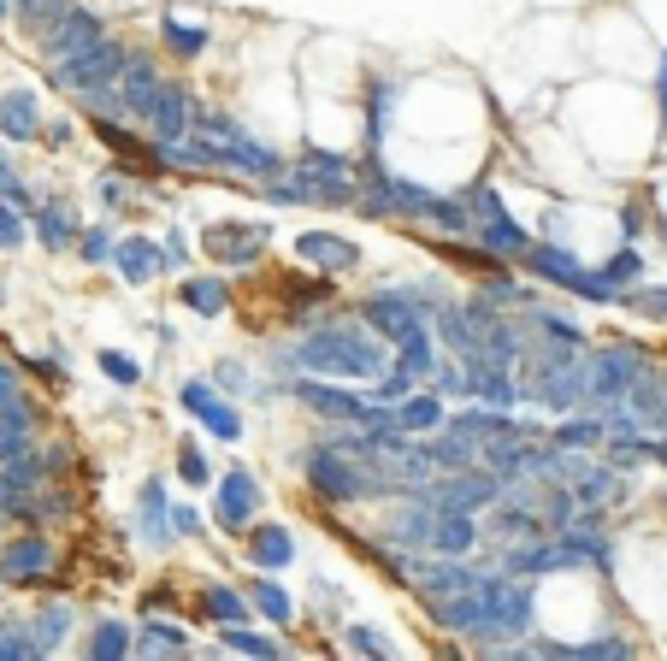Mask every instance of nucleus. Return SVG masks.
Listing matches in <instances>:
<instances>
[{"mask_svg": "<svg viewBox=\"0 0 667 661\" xmlns=\"http://www.w3.org/2000/svg\"><path fill=\"white\" fill-rule=\"evenodd\" d=\"M296 366L319 379H384L390 372V343L367 326H319L296 343Z\"/></svg>", "mask_w": 667, "mask_h": 661, "instance_id": "nucleus-1", "label": "nucleus"}, {"mask_svg": "<svg viewBox=\"0 0 667 661\" xmlns=\"http://www.w3.org/2000/svg\"><path fill=\"white\" fill-rule=\"evenodd\" d=\"M301 472H307V484H314V497L337 502V508L343 502H372V497H402L396 479H390L379 461H367V455H354V449H337L331 437L307 449Z\"/></svg>", "mask_w": 667, "mask_h": 661, "instance_id": "nucleus-2", "label": "nucleus"}, {"mask_svg": "<svg viewBox=\"0 0 667 661\" xmlns=\"http://www.w3.org/2000/svg\"><path fill=\"white\" fill-rule=\"evenodd\" d=\"M160 72H153V60H136L118 72V83H107V89H95V95H83V107H89L95 118H142L148 125V107H153V95H160Z\"/></svg>", "mask_w": 667, "mask_h": 661, "instance_id": "nucleus-3", "label": "nucleus"}, {"mask_svg": "<svg viewBox=\"0 0 667 661\" xmlns=\"http://www.w3.org/2000/svg\"><path fill=\"white\" fill-rule=\"evenodd\" d=\"M425 502H437V508H460V514H485V508H496L508 497V472H496V467H455L449 479H437V484H425L420 490Z\"/></svg>", "mask_w": 667, "mask_h": 661, "instance_id": "nucleus-4", "label": "nucleus"}, {"mask_svg": "<svg viewBox=\"0 0 667 661\" xmlns=\"http://www.w3.org/2000/svg\"><path fill=\"white\" fill-rule=\"evenodd\" d=\"M644 366L649 361H644L638 349H596L591 361H585V396H591V408H614V402H626Z\"/></svg>", "mask_w": 667, "mask_h": 661, "instance_id": "nucleus-5", "label": "nucleus"}, {"mask_svg": "<svg viewBox=\"0 0 667 661\" xmlns=\"http://www.w3.org/2000/svg\"><path fill=\"white\" fill-rule=\"evenodd\" d=\"M125 65H130V47H118V42L100 36L95 47H83V54L60 60L54 65V83H60V89H77V95H95V89H107V83H118Z\"/></svg>", "mask_w": 667, "mask_h": 661, "instance_id": "nucleus-6", "label": "nucleus"}, {"mask_svg": "<svg viewBox=\"0 0 667 661\" xmlns=\"http://www.w3.org/2000/svg\"><path fill=\"white\" fill-rule=\"evenodd\" d=\"M432 308H437V301H420V296H407V290H384V296H372L367 308H361V319L384 337L390 349H402L407 337L432 331V326H425V313H432Z\"/></svg>", "mask_w": 667, "mask_h": 661, "instance_id": "nucleus-7", "label": "nucleus"}, {"mask_svg": "<svg viewBox=\"0 0 667 661\" xmlns=\"http://www.w3.org/2000/svg\"><path fill=\"white\" fill-rule=\"evenodd\" d=\"M526 273H538V278H550L555 290H573V296H585V301H608L614 290L603 284V273H591V266H579L568 248H555V243H532L526 248Z\"/></svg>", "mask_w": 667, "mask_h": 661, "instance_id": "nucleus-8", "label": "nucleus"}, {"mask_svg": "<svg viewBox=\"0 0 667 661\" xmlns=\"http://www.w3.org/2000/svg\"><path fill=\"white\" fill-rule=\"evenodd\" d=\"M301 183V201H331V207H343V201H354V166L343 154H325V148H314V154L296 160V172H289Z\"/></svg>", "mask_w": 667, "mask_h": 661, "instance_id": "nucleus-9", "label": "nucleus"}, {"mask_svg": "<svg viewBox=\"0 0 667 661\" xmlns=\"http://www.w3.org/2000/svg\"><path fill=\"white\" fill-rule=\"evenodd\" d=\"M195 130V95L183 89V83H160V95H153V107H148V137L160 142V148H172L183 142Z\"/></svg>", "mask_w": 667, "mask_h": 661, "instance_id": "nucleus-10", "label": "nucleus"}, {"mask_svg": "<svg viewBox=\"0 0 667 661\" xmlns=\"http://www.w3.org/2000/svg\"><path fill=\"white\" fill-rule=\"evenodd\" d=\"M100 36H107V24H100L95 12H89V7H65L60 19H54V24L42 30V54H47V60L60 65V60H72V54H83V47H95Z\"/></svg>", "mask_w": 667, "mask_h": 661, "instance_id": "nucleus-11", "label": "nucleus"}, {"mask_svg": "<svg viewBox=\"0 0 667 661\" xmlns=\"http://www.w3.org/2000/svg\"><path fill=\"white\" fill-rule=\"evenodd\" d=\"M296 402H301V408H314L319 419H343V426H361V419L372 414V402H367V396H354V390L325 384L319 372H307V379H296Z\"/></svg>", "mask_w": 667, "mask_h": 661, "instance_id": "nucleus-12", "label": "nucleus"}, {"mask_svg": "<svg viewBox=\"0 0 667 661\" xmlns=\"http://www.w3.org/2000/svg\"><path fill=\"white\" fill-rule=\"evenodd\" d=\"M254 514H261V484H254L248 467H231L219 479V520H225V532H236V525L248 532Z\"/></svg>", "mask_w": 667, "mask_h": 661, "instance_id": "nucleus-13", "label": "nucleus"}, {"mask_svg": "<svg viewBox=\"0 0 667 661\" xmlns=\"http://www.w3.org/2000/svg\"><path fill=\"white\" fill-rule=\"evenodd\" d=\"M201 243H208V254L225 266H254L266 248V225H208Z\"/></svg>", "mask_w": 667, "mask_h": 661, "instance_id": "nucleus-14", "label": "nucleus"}, {"mask_svg": "<svg viewBox=\"0 0 667 661\" xmlns=\"http://www.w3.org/2000/svg\"><path fill=\"white\" fill-rule=\"evenodd\" d=\"M296 254H301L307 266H319V273H354V266H361V248H354L349 236H337V231L296 236Z\"/></svg>", "mask_w": 667, "mask_h": 661, "instance_id": "nucleus-15", "label": "nucleus"}, {"mask_svg": "<svg viewBox=\"0 0 667 661\" xmlns=\"http://www.w3.org/2000/svg\"><path fill=\"white\" fill-rule=\"evenodd\" d=\"M473 243L485 248L490 260H526V248H532L538 236L526 225H515L508 213H496V218H478V225H473Z\"/></svg>", "mask_w": 667, "mask_h": 661, "instance_id": "nucleus-16", "label": "nucleus"}, {"mask_svg": "<svg viewBox=\"0 0 667 661\" xmlns=\"http://www.w3.org/2000/svg\"><path fill=\"white\" fill-rule=\"evenodd\" d=\"M47 567H54V544H47V537H19V544L0 550V579L30 585V579H42Z\"/></svg>", "mask_w": 667, "mask_h": 661, "instance_id": "nucleus-17", "label": "nucleus"}, {"mask_svg": "<svg viewBox=\"0 0 667 661\" xmlns=\"http://www.w3.org/2000/svg\"><path fill=\"white\" fill-rule=\"evenodd\" d=\"M490 532L508 537V544H520V537H543V532H550V520H543L538 502H508L502 497L490 508Z\"/></svg>", "mask_w": 667, "mask_h": 661, "instance_id": "nucleus-18", "label": "nucleus"}, {"mask_svg": "<svg viewBox=\"0 0 667 661\" xmlns=\"http://www.w3.org/2000/svg\"><path fill=\"white\" fill-rule=\"evenodd\" d=\"M248 562L261 573H284L296 562V537H289V525H248Z\"/></svg>", "mask_w": 667, "mask_h": 661, "instance_id": "nucleus-19", "label": "nucleus"}, {"mask_svg": "<svg viewBox=\"0 0 667 661\" xmlns=\"http://www.w3.org/2000/svg\"><path fill=\"white\" fill-rule=\"evenodd\" d=\"M219 166H236V172H248V178H278L284 172V160L272 154V148H261L254 137H243V130L219 142Z\"/></svg>", "mask_w": 667, "mask_h": 661, "instance_id": "nucleus-20", "label": "nucleus"}, {"mask_svg": "<svg viewBox=\"0 0 667 661\" xmlns=\"http://www.w3.org/2000/svg\"><path fill=\"white\" fill-rule=\"evenodd\" d=\"M626 402H632V414H638L649 431H667V372L661 366H644Z\"/></svg>", "mask_w": 667, "mask_h": 661, "instance_id": "nucleus-21", "label": "nucleus"}, {"mask_svg": "<svg viewBox=\"0 0 667 661\" xmlns=\"http://www.w3.org/2000/svg\"><path fill=\"white\" fill-rule=\"evenodd\" d=\"M550 444L555 449H573V455L603 449L608 444V419H596V414H561L555 426H550Z\"/></svg>", "mask_w": 667, "mask_h": 661, "instance_id": "nucleus-22", "label": "nucleus"}, {"mask_svg": "<svg viewBox=\"0 0 667 661\" xmlns=\"http://www.w3.org/2000/svg\"><path fill=\"white\" fill-rule=\"evenodd\" d=\"M432 319H437V337L449 343V354H460V361L485 349V337H478V326H473V313H467V308H455V301H437Z\"/></svg>", "mask_w": 667, "mask_h": 661, "instance_id": "nucleus-23", "label": "nucleus"}, {"mask_svg": "<svg viewBox=\"0 0 667 661\" xmlns=\"http://www.w3.org/2000/svg\"><path fill=\"white\" fill-rule=\"evenodd\" d=\"M201 615H208L213 626H248L254 603H248V590H236V585H208L201 590Z\"/></svg>", "mask_w": 667, "mask_h": 661, "instance_id": "nucleus-24", "label": "nucleus"}, {"mask_svg": "<svg viewBox=\"0 0 667 661\" xmlns=\"http://www.w3.org/2000/svg\"><path fill=\"white\" fill-rule=\"evenodd\" d=\"M83 655H95V661H125V655H136L130 620H95L89 638H83Z\"/></svg>", "mask_w": 667, "mask_h": 661, "instance_id": "nucleus-25", "label": "nucleus"}, {"mask_svg": "<svg viewBox=\"0 0 667 661\" xmlns=\"http://www.w3.org/2000/svg\"><path fill=\"white\" fill-rule=\"evenodd\" d=\"M42 130V118H36V100H30L24 89H12V95H0V137H12V142H30Z\"/></svg>", "mask_w": 667, "mask_h": 661, "instance_id": "nucleus-26", "label": "nucleus"}, {"mask_svg": "<svg viewBox=\"0 0 667 661\" xmlns=\"http://www.w3.org/2000/svg\"><path fill=\"white\" fill-rule=\"evenodd\" d=\"M396 414H402L407 437H420V431H443V426H449V408H443V396H437V390H420V396H407Z\"/></svg>", "mask_w": 667, "mask_h": 661, "instance_id": "nucleus-27", "label": "nucleus"}, {"mask_svg": "<svg viewBox=\"0 0 667 661\" xmlns=\"http://www.w3.org/2000/svg\"><path fill=\"white\" fill-rule=\"evenodd\" d=\"M621 467H585V472H579V479H573V497H579V508H603V502H614V497H621Z\"/></svg>", "mask_w": 667, "mask_h": 661, "instance_id": "nucleus-28", "label": "nucleus"}, {"mask_svg": "<svg viewBox=\"0 0 667 661\" xmlns=\"http://www.w3.org/2000/svg\"><path fill=\"white\" fill-rule=\"evenodd\" d=\"M248 603L261 608V615H266L272 626H289V620H296V603H289V590H284L278 579H272V573H261V579L248 585Z\"/></svg>", "mask_w": 667, "mask_h": 661, "instance_id": "nucleus-29", "label": "nucleus"}, {"mask_svg": "<svg viewBox=\"0 0 667 661\" xmlns=\"http://www.w3.org/2000/svg\"><path fill=\"white\" fill-rule=\"evenodd\" d=\"M432 337H437V331H420V337H407V343L396 349V366H402V372H414L420 384H425V379H437V366H443V354H437Z\"/></svg>", "mask_w": 667, "mask_h": 661, "instance_id": "nucleus-30", "label": "nucleus"}, {"mask_svg": "<svg viewBox=\"0 0 667 661\" xmlns=\"http://www.w3.org/2000/svg\"><path fill=\"white\" fill-rule=\"evenodd\" d=\"M166 266V248H153V243H142V236H130V243H118V273H125L130 284H142V278H153Z\"/></svg>", "mask_w": 667, "mask_h": 661, "instance_id": "nucleus-31", "label": "nucleus"}, {"mask_svg": "<svg viewBox=\"0 0 667 661\" xmlns=\"http://www.w3.org/2000/svg\"><path fill=\"white\" fill-rule=\"evenodd\" d=\"M190 650V632H178L172 620H142L136 632V655H183Z\"/></svg>", "mask_w": 667, "mask_h": 661, "instance_id": "nucleus-32", "label": "nucleus"}, {"mask_svg": "<svg viewBox=\"0 0 667 661\" xmlns=\"http://www.w3.org/2000/svg\"><path fill=\"white\" fill-rule=\"evenodd\" d=\"M36 484H42V461H30V455H19V461H7V467H0V508L24 502Z\"/></svg>", "mask_w": 667, "mask_h": 661, "instance_id": "nucleus-33", "label": "nucleus"}, {"mask_svg": "<svg viewBox=\"0 0 667 661\" xmlns=\"http://www.w3.org/2000/svg\"><path fill=\"white\" fill-rule=\"evenodd\" d=\"M178 296H183V308H190V313H208V319H219V313L231 308V290L219 278H190Z\"/></svg>", "mask_w": 667, "mask_h": 661, "instance_id": "nucleus-34", "label": "nucleus"}, {"mask_svg": "<svg viewBox=\"0 0 667 661\" xmlns=\"http://www.w3.org/2000/svg\"><path fill=\"white\" fill-rule=\"evenodd\" d=\"M36 236L47 248H65L77 236V218H72V207L65 201H47V207H36Z\"/></svg>", "mask_w": 667, "mask_h": 661, "instance_id": "nucleus-35", "label": "nucleus"}, {"mask_svg": "<svg viewBox=\"0 0 667 661\" xmlns=\"http://www.w3.org/2000/svg\"><path fill=\"white\" fill-rule=\"evenodd\" d=\"M30 632H36V643H42V655H54L60 643H65V632H72V608L65 603H47L36 620H30Z\"/></svg>", "mask_w": 667, "mask_h": 661, "instance_id": "nucleus-36", "label": "nucleus"}, {"mask_svg": "<svg viewBox=\"0 0 667 661\" xmlns=\"http://www.w3.org/2000/svg\"><path fill=\"white\" fill-rule=\"evenodd\" d=\"M160 36H166V47H172L178 60H195V54H208V30L201 24H183V19H160Z\"/></svg>", "mask_w": 667, "mask_h": 661, "instance_id": "nucleus-37", "label": "nucleus"}, {"mask_svg": "<svg viewBox=\"0 0 667 661\" xmlns=\"http://www.w3.org/2000/svg\"><path fill=\"white\" fill-rule=\"evenodd\" d=\"M30 655H42L30 620H0V661H30Z\"/></svg>", "mask_w": 667, "mask_h": 661, "instance_id": "nucleus-38", "label": "nucleus"}, {"mask_svg": "<svg viewBox=\"0 0 667 661\" xmlns=\"http://www.w3.org/2000/svg\"><path fill=\"white\" fill-rule=\"evenodd\" d=\"M390 113H396V83H384V77H379V83L367 89V137H372V142L384 137Z\"/></svg>", "mask_w": 667, "mask_h": 661, "instance_id": "nucleus-39", "label": "nucleus"}, {"mask_svg": "<svg viewBox=\"0 0 667 661\" xmlns=\"http://www.w3.org/2000/svg\"><path fill=\"white\" fill-rule=\"evenodd\" d=\"M195 419H201V426H208V431L219 437V444H236V437H243V414H236L231 402H219V396H213V402H208V408H201Z\"/></svg>", "mask_w": 667, "mask_h": 661, "instance_id": "nucleus-40", "label": "nucleus"}, {"mask_svg": "<svg viewBox=\"0 0 667 661\" xmlns=\"http://www.w3.org/2000/svg\"><path fill=\"white\" fill-rule=\"evenodd\" d=\"M414 372H402V366H390L384 379H372V402H379V408H402L407 396H414Z\"/></svg>", "mask_w": 667, "mask_h": 661, "instance_id": "nucleus-41", "label": "nucleus"}, {"mask_svg": "<svg viewBox=\"0 0 667 661\" xmlns=\"http://www.w3.org/2000/svg\"><path fill=\"white\" fill-rule=\"evenodd\" d=\"M532 326L550 337V349H561V354H579L585 349V331L573 326V319H555V313H532Z\"/></svg>", "mask_w": 667, "mask_h": 661, "instance_id": "nucleus-42", "label": "nucleus"}, {"mask_svg": "<svg viewBox=\"0 0 667 661\" xmlns=\"http://www.w3.org/2000/svg\"><path fill=\"white\" fill-rule=\"evenodd\" d=\"M390 195H396V213H407V218H432V207H437V195H425L407 178H390Z\"/></svg>", "mask_w": 667, "mask_h": 661, "instance_id": "nucleus-43", "label": "nucleus"}, {"mask_svg": "<svg viewBox=\"0 0 667 661\" xmlns=\"http://www.w3.org/2000/svg\"><path fill=\"white\" fill-rule=\"evenodd\" d=\"M638 273H644V254H638V248H621V254H614V260L603 266V284H608L614 296H621L626 284H638Z\"/></svg>", "mask_w": 667, "mask_h": 661, "instance_id": "nucleus-44", "label": "nucleus"}, {"mask_svg": "<svg viewBox=\"0 0 667 661\" xmlns=\"http://www.w3.org/2000/svg\"><path fill=\"white\" fill-rule=\"evenodd\" d=\"M219 650H236V655H278L284 643H278V638L248 632V626H225V643H219Z\"/></svg>", "mask_w": 667, "mask_h": 661, "instance_id": "nucleus-45", "label": "nucleus"}, {"mask_svg": "<svg viewBox=\"0 0 667 661\" xmlns=\"http://www.w3.org/2000/svg\"><path fill=\"white\" fill-rule=\"evenodd\" d=\"M343 643H349V650H361V655H390V638L372 632V626H361V620L343 626Z\"/></svg>", "mask_w": 667, "mask_h": 661, "instance_id": "nucleus-46", "label": "nucleus"}, {"mask_svg": "<svg viewBox=\"0 0 667 661\" xmlns=\"http://www.w3.org/2000/svg\"><path fill=\"white\" fill-rule=\"evenodd\" d=\"M573 655H585V661H621V655H632V643L626 638H591V643H573Z\"/></svg>", "mask_w": 667, "mask_h": 661, "instance_id": "nucleus-47", "label": "nucleus"}, {"mask_svg": "<svg viewBox=\"0 0 667 661\" xmlns=\"http://www.w3.org/2000/svg\"><path fill=\"white\" fill-rule=\"evenodd\" d=\"M77 248H83V260H89V266H107V260H118V243H113L107 231H83V236H77Z\"/></svg>", "mask_w": 667, "mask_h": 661, "instance_id": "nucleus-48", "label": "nucleus"}, {"mask_svg": "<svg viewBox=\"0 0 667 661\" xmlns=\"http://www.w3.org/2000/svg\"><path fill=\"white\" fill-rule=\"evenodd\" d=\"M437 396H473V384H467V366H455V361H443L437 366V379H432Z\"/></svg>", "mask_w": 667, "mask_h": 661, "instance_id": "nucleus-49", "label": "nucleus"}, {"mask_svg": "<svg viewBox=\"0 0 667 661\" xmlns=\"http://www.w3.org/2000/svg\"><path fill=\"white\" fill-rule=\"evenodd\" d=\"M95 137H100V142H113L125 160H136V137H130L125 125H118V118H95Z\"/></svg>", "mask_w": 667, "mask_h": 661, "instance_id": "nucleus-50", "label": "nucleus"}, {"mask_svg": "<svg viewBox=\"0 0 667 661\" xmlns=\"http://www.w3.org/2000/svg\"><path fill=\"white\" fill-rule=\"evenodd\" d=\"M65 7H72V0H19V12H24V19L36 24V30H47V24H54Z\"/></svg>", "mask_w": 667, "mask_h": 661, "instance_id": "nucleus-51", "label": "nucleus"}, {"mask_svg": "<svg viewBox=\"0 0 667 661\" xmlns=\"http://www.w3.org/2000/svg\"><path fill=\"white\" fill-rule=\"evenodd\" d=\"M100 372H107V379H118V384H136V379H142V366H136L130 354H118V349L100 354Z\"/></svg>", "mask_w": 667, "mask_h": 661, "instance_id": "nucleus-52", "label": "nucleus"}, {"mask_svg": "<svg viewBox=\"0 0 667 661\" xmlns=\"http://www.w3.org/2000/svg\"><path fill=\"white\" fill-rule=\"evenodd\" d=\"M178 479H190V484H208V455H201L195 444H183V449H178Z\"/></svg>", "mask_w": 667, "mask_h": 661, "instance_id": "nucleus-53", "label": "nucleus"}, {"mask_svg": "<svg viewBox=\"0 0 667 661\" xmlns=\"http://www.w3.org/2000/svg\"><path fill=\"white\" fill-rule=\"evenodd\" d=\"M460 201H467V207H473L478 218H496V213H508V207H502V195H496L490 183H478V190H467Z\"/></svg>", "mask_w": 667, "mask_h": 661, "instance_id": "nucleus-54", "label": "nucleus"}, {"mask_svg": "<svg viewBox=\"0 0 667 661\" xmlns=\"http://www.w3.org/2000/svg\"><path fill=\"white\" fill-rule=\"evenodd\" d=\"M19 243H24V218H19V207L7 201V207H0V248H19Z\"/></svg>", "mask_w": 667, "mask_h": 661, "instance_id": "nucleus-55", "label": "nucleus"}, {"mask_svg": "<svg viewBox=\"0 0 667 661\" xmlns=\"http://www.w3.org/2000/svg\"><path fill=\"white\" fill-rule=\"evenodd\" d=\"M12 408H24V396H19V379H12V366H0V414H12Z\"/></svg>", "mask_w": 667, "mask_h": 661, "instance_id": "nucleus-56", "label": "nucleus"}, {"mask_svg": "<svg viewBox=\"0 0 667 661\" xmlns=\"http://www.w3.org/2000/svg\"><path fill=\"white\" fill-rule=\"evenodd\" d=\"M213 379H219V390H231V396H243V390H248V372L236 366V361H225V366L213 372Z\"/></svg>", "mask_w": 667, "mask_h": 661, "instance_id": "nucleus-57", "label": "nucleus"}, {"mask_svg": "<svg viewBox=\"0 0 667 661\" xmlns=\"http://www.w3.org/2000/svg\"><path fill=\"white\" fill-rule=\"evenodd\" d=\"M172 532H178V537H195V532H208V525H201L195 508H172Z\"/></svg>", "mask_w": 667, "mask_h": 661, "instance_id": "nucleus-58", "label": "nucleus"}, {"mask_svg": "<svg viewBox=\"0 0 667 661\" xmlns=\"http://www.w3.org/2000/svg\"><path fill=\"white\" fill-rule=\"evenodd\" d=\"M178 402H183L190 414H201V408L213 402V390H208V384H183V390H178Z\"/></svg>", "mask_w": 667, "mask_h": 661, "instance_id": "nucleus-59", "label": "nucleus"}, {"mask_svg": "<svg viewBox=\"0 0 667 661\" xmlns=\"http://www.w3.org/2000/svg\"><path fill=\"white\" fill-rule=\"evenodd\" d=\"M638 308H644L649 319H667V290H661V296H638Z\"/></svg>", "mask_w": 667, "mask_h": 661, "instance_id": "nucleus-60", "label": "nucleus"}, {"mask_svg": "<svg viewBox=\"0 0 667 661\" xmlns=\"http://www.w3.org/2000/svg\"><path fill=\"white\" fill-rule=\"evenodd\" d=\"M100 195H107V207H118V201H130V195H125V178H107V183H100Z\"/></svg>", "mask_w": 667, "mask_h": 661, "instance_id": "nucleus-61", "label": "nucleus"}, {"mask_svg": "<svg viewBox=\"0 0 667 661\" xmlns=\"http://www.w3.org/2000/svg\"><path fill=\"white\" fill-rule=\"evenodd\" d=\"M656 95H661V113H667V54H661V72H656Z\"/></svg>", "mask_w": 667, "mask_h": 661, "instance_id": "nucleus-62", "label": "nucleus"}, {"mask_svg": "<svg viewBox=\"0 0 667 661\" xmlns=\"http://www.w3.org/2000/svg\"><path fill=\"white\" fill-rule=\"evenodd\" d=\"M7 183H12V166H7V154H0V190H7Z\"/></svg>", "mask_w": 667, "mask_h": 661, "instance_id": "nucleus-63", "label": "nucleus"}, {"mask_svg": "<svg viewBox=\"0 0 667 661\" xmlns=\"http://www.w3.org/2000/svg\"><path fill=\"white\" fill-rule=\"evenodd\" d=\"M7 7H12V0H0V19H7Z\"/></svg>", "mask_w": 667, "mask_h": 661, "instance_id": "nucleus-64", "label": "nucleus"}]
</instances>
